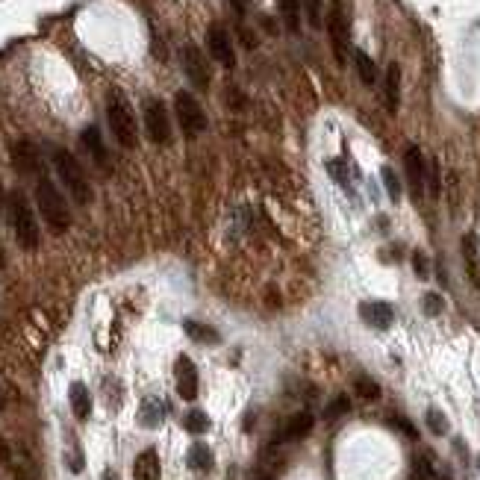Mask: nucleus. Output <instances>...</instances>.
<instances>
[{"label":"nucleus","instance_id":"nucleus-5","mask_svg":"<svg viewBox=\"0 0 480 480\" xmlns=\"http://www.w3.org/2000/svg\"><path fill=\"white\" fill-rule=\"evenodd\" d=\"M174 115H177V124L183 130L186 139L201 136L207 130V112L204 106L197 104V97L192 92H177L174 94Z\"/></svg>","mask_w":480,"mask_h":480},{"label":"nucleus","instance_id":"nucleus-22","mask_svg":"<svg viewBox=\"0 0 480 480\" xmlns=\"http://www.w3.org/2000/svg\"><path fill=\"white\" fill-rule=\"evenodd\" d=\"M354 65H357V74L366 86H377V65L366 51H354Z\"/></svg>","mask_w":480,"mask_h":480},{"label":"nucleus","instance_id":"nucleus-23","mask_svg":"<svg viewBox=\"0 0 480 480\" xmlns=\"http://www.w3.org/2000/svg\"><path fill=\"white\" fill-rule=\"evenodd\" d=\"M301 0H280V15H283V24L289 32H297L301 27Z\"/></svg>","mask_w":480,"mask_h":480},{"label":"nucleus","instance_id":"nucleus-6","mask_svg":"<svg viewBox=\"0 0 480 480\" xmlns=\"http://www.w3.org/2000/svg\"><path fill=\"white\" fill-rule=\"evenodd\" d=\"M144 133L154 144H168L171 142L168 106H165L159 97H147L144 101Z\"/></svg>","mask_w":480,"mask_h":480},{"label":"nucleus","instance_id":"nucleus-10","mask_svg":"<svg viewBox=\"0 0 480 480\" xmlns=\"http://www.w3.org/2000/svg\"><path fill=\"white\" fill-rule=\"evenodd\" d=\"M174 380H177V395L183 401H195L197 389H201V380H197V369L189 357H177L174 362Z\"/></svg>","mask_w":480,"mask_h":480},{"label":"nucleus","instance_id":"nucleus-39","mask_svg":"<svg viewBox=\"0 0 480 480\" xmlns=\"http://www.w3.org/2000/svg\"><path fill=\"white\" fill-rule=\"evenodd\" d=\"M4 201H6V195H4V183H0V207H4Z\"/></svg>","mask_w":480,"mask_h":480},{"label":"nucleus","instance_id":"nucleus-32","mask_svg":"<svg viewBox=\"0 0 480 480\" xmlns=\"http://www.w3.org/2000/svg\"><path fill=\"white\" fill-rule=\"evenodd\" d=\"M383 183H386V192H389L392 201H398L401 197V183H398V177H395L392 168H383Z\"/></svg>","mask_w":480,"mask_h":480},{"label":"nucleus","instance_id":"nucleus-36","mask_svg":"<svg viewBox=\"0 0 480 480\" xmlns=\"http://www.w3.org/2000/svg\"><path fill=\"white\" fill-rule=\"evenodd\" d=\"M230 6L236 9V15H245V9H247V0H230Z\"/></svg>","mask_w":480,"mask_h":480},{"label":"nucleus","instance_id":"nucleus-31","mask_svg":"<svg viewBox=\"0 0 480 480\" xmlns=\"http://www.w3.org/2000/svg\"><path fill=\"white\" fill-rule=\"evenodd\" d=\"M421 309H424V316H439V312L445 309L442 295H439V292H427V295L421 297Z\"/></svg>","mask_w":480,"mask_h":480},{"label":"nucleus","instance_id":"nucleus-16","mask_svg":"<svg viewBox=\"0 0 480 480\" xmlns=\"http://www.w3.org/2000/svg\"><path fill=\"white\" fill-rule=\"evenodd\" d=\"M165 421V404L159 398H144L139 407V424L147 430H156Z\"/></svg>","mask_w":480,"mask_h":480},{"label":"nucleus","instance_id":"nucleus-4","mask_svg":"<svg viewBox=\"0 0 480 480\" xmlns=\"http://www.w3.org/2000/svg\"><path fill=\"white\" fill-rule=\"evenodd\" d=\"M106 121H109V133L115 136L121 147H136L139 144V124H136V115L130 109L127 97L112 92L106 97Z\"/></svg>","mask_w":480,"mask_h":480},{"label":"nucleus","instance_id":"nucleus-2","mask_svg":"<svg viewBox=\"0 0 480 480\" xmlns=\"http://www.w3.org/2000/svg\"><path fill=\"white\" fill-rule=\"evenodd\" d=\"M9 224H12V233L15 242H18L24 251H39L42 245V233H39V221H36V212H32V204L27 201V195L21 189H15L9 195Z\"/></svg>","mask_w":480,"mask_h":480},{"label":"nucleus","instance_id":"nucleus-12","mask_svg":"<svg viewBox=\"0 0 480 480\" xmlns=\"http://www.w3.org/2000/svg\"><path fill=\"white\" fill-rule=\"evenodd\" d=\"M359 316L366 324H371L377 330H386L395 321V309L386 301H369V304H359Z\"/></svg>","mask_w":480,"mask_h":480},{"label":"nucleus","instance_id":"nucleus-21","mask_svg":"<svg viewBox=\"0 0 480 480\" xmlns=\"http://www.w3.org/2000/svg\"><path fill=\"white\" fill-rule=\"evenodd\" d=\"M186 336L195 339V342H204V345H219L221 342V333L209 324H201V321H186Z\"/></svg>","mask_w":480,"mask_h":480},{"label":"nucleus","instance_id":"nucleus-11","mask_svg":"<svg viewBox=\"0 0 480 480\" xmlns=\"http://www.w3.org/2000/svg\"><path fill=\"white\" fill-rule=\"evenodd\" d=\"M183 71H186V77L192 80V86H197V89H207L209 86V68H207V59H204V54L197 51L195 44H186L183 47Z\"/></svg>","mask_w":480,"mask_h":480},{"label":"nucleus","instance_id":"nucleus-14","mask_svg":"<svg viewBox=\"0 0 480 480\" xmlns=\"http://www.w3.org/2000/svg\"><path fill=\"white\" fill-rule=\"evenodd\" d=\"M312 424H316V419H312L309 410L295 412V416H289V421L283 424V433H280V439H283V442H297V439H304V436H309Z\"/></svg>","mask_w":480,"mask_h":480},{"label":"nucleus","instance_id":"nucleus-30","mask_svg":"<svg viewBox=\"0 0 480 480\" xmlns=\"http://www.w3.org/2000/svg\"><path fill=\"white\" fill-rule=\"evenodd\" d=\"M301 9L309 27H321V0H301Z\"/></svg>","mask_w":480,"mask_h":480},{"label":"nucleus","instance_id":"nucleus-13","mask_svg":"<svg viewBox=\"0 0 480 480\" xmlns=\"http://www.w3.org/2000/svg\"><path fill=\"white\" fill-rule=\"evenodd\" d=\"M133 480H162V462L154 448H147L133 462Z\"/></svg>","mask_w":480,"mask_h":480},{"label":"nucleus","instance_id":"nucleus-19","mask_svg":"<svg viewBox=\"0 0 480 480\" xmlns=\"http://www.w3.org/2000/svg\"><path fill=\"white\" fill-rule=\"evenodd\" d=\"M386 106H389V112H398V106H401V68L395 62L386 71Z\"/></svg>","mask_w":480,"mask_h":480},{"label":"nucleus","instance_id":"nucleus-24","mask_svg":"<svg viewBox=\"0 0 480 480\" xmlns=\"http://www.w3.org/2000/svg\"><path fill=\"white\" fill-rule=\"evenodd\" d=\"M183 427L189 430V433L201 436V433H207V430L212 427V421H209V416H207L204 410H189L186 416H183Z\"/></svg>","mask_w":480,"mask_h":480},{"label":"nucleus","instance_id":"nucleus-35","mask_svg":"<svg viewBox=\"0 0 480 480\" xmlns=\"http://www.w3.org/2000/svg\"><path fill=\"white\" fill-rule=\"evenodd\" d=\"M0 460H4V462H9V460H12V451H9L6 439H0Z\"/></svg>","mask_w":480,"mask_h":480},{"label":"nucleus","instance_id":"nucleus-9","mask_svg":"<svg viewBox=\"0 0 480 480\" xmlns=\"http://www.w3.org/2000/svg\"><path fill=\"white\" fill-rule=\"evenodd\" d=\"M404 168H407V183H410L412 197H416V201H421V195H424V189H427V162H424V154L419 151L416 144L407 147Z\"/></svg>","mask_w":480,"mask_h":480},{"label":"nucleus","instance_id":"nucleus-17","mask_svg":"<svg viewBox=\"0 0 480 480\" xmlns=\"http://www.w3.org/2000/svg\"><path fill=\"white\" fill-rule=\"evenodd\" d=\"M82 147H86V151H89V156L94 159V165H101V168H106V165H109L106 147H104L101 130H97V127H89L86 133H82Z\"/></svg>","mask_w":480,"mask_h":480},{"label":"nucleus","instance_id":"nucleus-40","mask_svg":"<svg viewBox=\"0 0 480 480\" xmlns=\"http://www.w3.org/2000/svg\"><path fill=\"white\" fill-rule=\"evenodd\" d=\"M477 469H480V457H477Z\"/></svg>","mask_w":480,"mask_h":480},{"label":"nucleus","instance_id":"nucleus-34","mask_svg":"<svg viewBox=\"0 0 480 480\" xmlns=\"http://www.w3.org/2000/svg\"><path fill=\"white\" fill-rule=\"evenodd\" d=\"M412 266H416L419 277H427V262H424V257H421V254H416V257H412Z\"/></svg>","mask_w":480,"mask_h":480},{"label":"nucleus","instance_id":"nucleus-3","mask_svg":"<svg viewBox=\"0 0 480 480\" xmlns=\"http://www.w3.org/2000/svg\"><path fill=\"white\" fill-rule=\"evenodd\" d=\"M51 162H54V171L59 177L62 189L68 192L77 204H92V183L86 180V171H82V165L77 162V156L71 151H65V147H54L51 151Z\"/></svg>","mask_w":480,"mask_h":480},{"label":"nucleus","instance_id":"nucleus-33","mask_svg":"<svg viewBox=\"0 0 480 480\" xmlns=\"http://www.w3.org/2000/svg\"><path fill=\"white\" fill-rule=\"evenodd\" d=\"M389 424H392V427H398V430H404V433H407L410 439H416V436H419V433H416V427H412L407 419H401V416H392V419H389Z\"/></svg>","mask_w":480,"mask_h":480},{"label":"nucleus","instance_id":"nucleus-1","mask_svg":"<svg viewBox=\"0 0 480 480\" xmlns=\"http://www.w3.org/2000/svg\"><path fill=\"white\" fill-rule=\"evenodd\" d=\"M36 207H39V215L44 219V224L51 227L54 233H65V230L71 227V207L44 171H39V180H36Z\"/></svg>","mask_w":480,"mask_h":480},{"label":"nucleus","instance_id":"nucleus-38","mask_svg":"<svg viewBox=\"0 0 480 480\" xmlns=\"http://www.w3.org/2000/svg\"><path fill=\"white\" fill-rule=\"evenodd\" d=\"M6 266V257H4V247H0V269Z\"/></svg>","mask_w":480,"mask_h":480},{"label":"nucleus","instance_id":"nucleus-7","mask_svg":"<svg viewBox=\"0 0 480 480\" xmlns=\"http://www.w3.org/2000/svg\"><path fill=\"white\" fill-rule=\"evenodd\" d=\"M327 36H330V47H333L336 62H339V65H345V56H347V21H345L342 0H330V12H327Z\"/></svg>","mask_w":480,"mask_h":480},{"label":"nucleus","instance_id":"nucleus-29","mask_svg":"<svg viewBox=\"0 0 480 480\" xmlns=\"http://www.w3.org/2000/svg\"><path fill=\"white\" fill-rule=\"evenodd\" d=\"M427 192H430V197H439V192H442V177H439V162L436 159L427 162Z\"/></svg>","mask_w":480,"mask_h":480},{"label":"nucleus","instance_id":"nucleus-15","mask_svg":"<svg viewBox=\"0 0 480 480\" xmlns=\"http://www.w3.org/2000/svg\"><path fill=\"white\" fill-rule=\"evenodd\" d=\"M68 401H71V412L74 419L86 421L92 416V392L86 389V383H80V380H74L71 389H68Z\"/></svg>","mask_w":480,"mask_h":480},{"label":"nucleus","instance_id":"nucleus-37","mask_svg":"<svg viewBox=\"0 0 480 480\" xmlns=\"http://www.w3.org/2000/svg\"><path fill=\"white\" fill-rule=\"evenodd\" d=\"M101 480H121V477H118V474H115V472H112V469H106V472H104V477H101Z\"/></svg>","mask_w":480,"mask_h":480},{"label":"nucleus","instance_id":"nucleus-25","mask_svg":"<svg viewBox=\"0 0 480 480\" xmlns=\"http://www.w3.org/2000/svg\"><path fill=\"white\" fill-rule=\"evenodd\" d=\"M347 410H351V398H347V395H336V398L324 407L321 419H324V421H336V419H342V416H345Z\"/></svg>","mask_w":480,"mask_h":480},{"label":"nucleus","instance_id":"nucleus-8","mask_svg":"<svg viewBox=\"0 0 480 480\" xmlns=\"http://www.w3.org/2000/svg\"><path fill=\"white\" fill-rule=\"evenodd\" d=\"M207 47H209V56L224 65V68H233L236 65V51H233V39L224 24H209L207 30Z\"/></svg>","mask_w":480,"mask_h":480},{"label":"nucleus","instance_id":"nucleus-18","mask_svg":"<svg viewBox=\"0 0 480 480\" xmlns=\"http://www.w3.org/2000/svg\"><path fill=\"white\" fill-rule=\"evenodd\" d=\"M186 462H189V469H195V472H209V469L215 466L212 448H209L207 442H195L192 448H189V454H186Z\"/></svg>","mask_w":480,"mask_h":480},{"label":"nucleus","instance_id":"nucleus-28","mask_svg":"<svg viewBox=\"0 0 480 480\" xmlns=\"http://www.w3.org/2000/svg\"><path fill=\"white\" fill-rule=\"evenodd\" d=\"M427 427L433 430L436 436L448 433V419H445V412H439L436 407H430V410H427Z\"/></svg>","mask_w":480,"mask_h":480},{"label":"nucleus","instance_id":"nucleus-20","mask_svg":"<svg viewBox=\"0 0 480 480\" xmlns=\"http://www.w3.org/2000/svg\"><path fill=\"white\" fill-rule=\"evenodd\" d=\"M15 165H18L24 174L42 171V168H39V154H36V147H32L30 142H21L18 147H15Z\"/></svg>","mask_w":480,"mask_h":480},{"label":"nucleus","instance_id":"nucleus-26","mask_svg":"<svg viewBox=\"0 0 480 480\" xmlns=\"http://www.w3.org/2000/svg\"><path fill=\"white\" fill-rule=\"evenodd\" d=\"M354 386H357V392H359V398H366V401H377V398H380L377 380H371V377H366V374H359V377L354 380Z\"/></svg>","mask_w":480,"mask_h":480},{"label":"nucleus","instance_id":"nucleus-27","mask_svg":"<svg viewBox=\"0 0 480 480\" xmlns=\"http://www.w3.org/2000/svg\"><path fill=\"white\" fill-rule=\"evenodd\" d=\"M462 254H466V259H469V271H472L474 283H477V236H474V233H469L466 239H462Z\"/></svg>","mask_w":480,"mask_h":480}]
</instances>
